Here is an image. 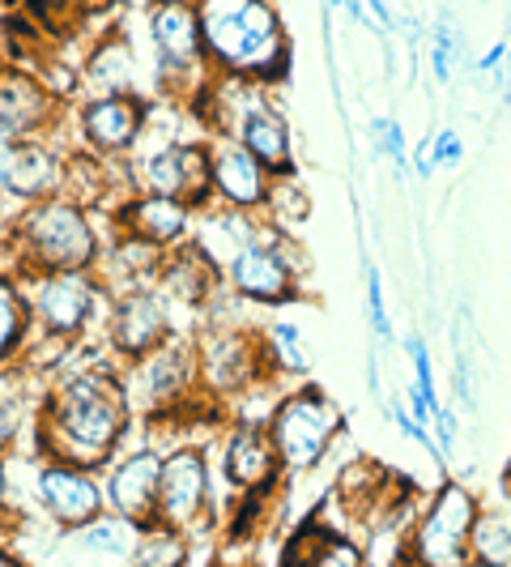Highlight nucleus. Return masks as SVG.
I'll return each instance as SVG.
<instances>
[{
	"instance_id": "a878e982",
	"label": "nucleus",
	"mask_w": 511,
	"mask_h": 567,
	"mask_svg": "<svg viewBox=\"0 0 511 567\" xmlns=\"http://www.w3.org/2000/svg\"><path fill=\"white\" fill-rule=\"evenodd\" d=\"M278 567H367V555L350 538H341L337 529L307 520L294 538L285 542Z\"/></svg>"
},
{
	"instance_id": "f8f14e48",
	"label": "nucleus",
	"mask_w": 511,
	"mask_h": 567,
	"mask_svg": "<svg viewBox=\"0 0 511 567\" xmlns=\"http://www.w3.org/2000/svg\"><path fill=\"white\" fill-rule=\"evenodd\" d=\"M145 94H90L77 107V142L98 158H128L149 128Z\"/></svg>"
},
{
	"instance_id": "9b49d317",
	"label": "nucleus",
	"mask_w": 511,
	"mask_h": 567,
	"mask_svg": "<svg viewBox=\"0 0 511 567\" xmlns=\"http://www.w3.org/2000/svg\"><path fill=\"white\" fill-rule=\"evenodd\" d=\"M107 350L115 354V368L119 363H133L149 350L175 341V320H170V303L154 290V286H142V290H124L115 295L112 308H107Z\"/></svg>"
},
{
	"instance_id": "c756f323",
	"label": "nucleus",
	"mask_w": 511,
	"mask_h": 567,
	"mask_svg": "<svg viewBox=\"0 0 511 567\" xmlns=\"http://www.w3.org/2000/svg\"><path fill=\"white\" fill-rule=\"evenodd\" d=\"M30 380L34 375L27 368L0 371V456H9L18 449V440L27 435L30 419H34L39 398L30 393Z\"/></svg>"
},
{
	"instance_id": "2f4dec72",
	"label": "nucleus",
	"mask_w": 511,
	"mask_h": 567,
	"mask_svg": "<svg viewBox=\"0 0 511 567\" xmlns=\"http://www.w3.org/2000/svg\"><path fill=\"white\" fill-rule=\"evenodd\" d=\"M264 214H269V227L290 230V235L312 218V197H307V188L299 184V175H273Z\"/></svg>"
},
{
	"instance_id": "e433bc0d",
	"label": "nucleus",
	"mask_w": 511,
	"mask_h": 567,
	"mask_svg": "<svg viewBox=\"0 0 511 567\" xmlns=\"http://www.w3.org/2000/svg\"><path fill=\"white\" fill-rule=\"evenodd\" d=\"M423 145H426V158H430V167L435 171H448L465 158V137H460L456 128H439V133Z\"/></svg>"
},
{
	"instance_id": "4468645a",
	"label": "nucleus",
	"mask_w": 511,
	"mask_h": 567,
	"mask_svg": "<svg viewBox=\"0 0 511 567\" xmlns=\"http://www.w3.org/2000/svg\"><path fill=\"white\" fill-rule=\"evenodd\" d=\"M60 99L43 73L22 64H0V145L43 137L60 128Z\"/></svg>"
},
{
	"instance_id": "c9c22d12",
	"label": "nucleus",
	"mask_w": 511,
	"mask_h": 567,
	"mask_svg": "<svg viewBox=\"0 0 511 567\" xmlns=\"http://www.w3.org/2000/svg\"><path fill=\"white\" fill-rule=\"evenodd\" d=\"M367 316L371 333L379 341H393V320H388V303H384V278H379L375 265H367Z\"/></svg>"
},
{
	"instance_id": "dca6fc26",
	"label": "nucleus",
	"mask_w": 511,
	"mask_h": 567,
	"mask_svg": "<svg viewBox=\"0 0 511 567\" xmlns=\"http://www.w3.org/2000/svg\"><path fill=\"white\" fill-rule=\"evenodd\" d=\"M34 504L56 520L64 534L82 529L85 520H94L98 512H107L103 499V478L64 465V461H39L34 465Z\"/></svg>"
},
{
	"instance_id": "aec40b11",
	"label": "nucleus",
	"mask_w": 511,
	"mask_h": 567,
	"mask_svg": "<svg viewBox=\"0 0 511 567\" xmlns=\"http://www.w3.org/2000/svg\"><path fill=\"white\" fill-rule=\"evenodd\" d=\"M222 470H227V483L239 486V495H248V491L269 495L285 478L282 456L273 449L264 423H255V419L230 423L227 440H222Z\"/></svg>"
},
{
	"instance_id": "79ce46f5",
	"label": "nucleus",
	"mask_w": 511,
	"mask_h": 567,
	"mask_svg": "<svg viewBox=\"0 0 511 567\" xmlns=\"http://www.w3.org/2000/svg\"><path fill=\"white\" fill-rule=\"evenodd\" d=\"M460 567H503V564H490V559H478V555H469Z\"/></svg>"
},
{
	"instance_id": "58836bf2",
	"label": "nucleus",
	"mask_w": 511,
	"mask_h": 567,
	"mask_svg": "<svg viewBox=\"0 0 511 567\" xmlns=\"http://www.w3.org/2000/svg\"><path fill=\"white\" fill-rule=\"evenodd\" d=\"M503 60H508V39H499V43H494V48H490V52L478 60V73H494Z\"/></svg>"
},
{
	"instance_id": "f3484780",
	"label": "nucleus",
	"mask_w": 511,
	"mask_h": 567,
	"mask_svg": "<svg viewBox=\"0 0 511 567\" xmlns=\"http://www.w3.org/2000/svg\"><path fill=\"white\" fill-rule=\"evenodd\" d=\"M222 282L234 299L255 303V308H285L294 299H303L299 278L282 265V256L273 252L264 239H252L243 248H234L222 265Z\"/></svg>"
},
{
	"instance_id": "9d476101",
	"label": "nucleus",
	"mask_w": 511,
	"mask_h": 567,
	"mask_svg": "<svg viewBox=\"0 0 511 567\" xmlns=\"http://www.w3.org/2000/svg\"><path fill=\"white\" fill-rule=\"evenodd\" d=\"M192 346H197V371L205 398L248 393L260 380H269L264 354H260V338H255L252 329L213 324V329H200Z\"/></svg>"
},
{
	"instance_id": "6ab92c4d",
	"label": "nucleus",
	"mask_w": 511,
	"mask_h": 567,
	"mask_svg": "<svg viewBox=\"0 0 511 567\" xmlns=\"http://www.w3.org/2000/svg\"><path fill=\"white\" fill-rule=\"evenodd\" d=\"M269 184H273V175L234 137H209V188H213L218 209L260 214L269 200Z\"/></svg>"
},
{
	"instance_id": "b1692460",
	"label": "nucleus",
	"mask_w": 511,
	"mask_h": 567,
	"mask_svg": "<svg viewBox=\"0 0 511 567\" xmlns=\"http://www.w3.org/2000/svg\"><path fill=\"white\" fill-rule=\"evenodd\" d=\"M163 260H167V248L115 230L112 248H103V260H98L94 274L103 278V286H107L112 295H124V290H142V286L158 282Z\"/></svg>"
},
{
	"instance_id": "4be33fe9",
	"label": "nucleus",
	"mask_w": 511,
	"mask_h": 567,
	"mask_svg": "<svg viewBox=\"0 0 511 567\" xmlns=\"http://www.w3.org/2000/svg\"><path fill=\"white\" fill-rule=\"evenodd\" d=\"M222 265L213 260V256L205 252L200 244H179V248H170L167 260H163V269H158V282L154 290L167 299L170 308L179 303V308H209L218 295H222Z\"/></svg>"
},
{
	"instance_id": "c03bdc74",
	"label": "nucleus",
	"mask_w": 511,
	"mask_h": 567,
	"mask_svg": "<svg viewBox=\"0 0 511 567\" xmlns=\"http://www.w3.org/2000/svg\"><path fill=\"white\" fill-rule=\"evenodd\" d=\"M0 200H4V197H0Z\"/></svg>"
},
{
	"instance_id": "0eeeda50",
	"label": "nucleus",
	"mask_w": 511,
	"mask_h": 567,
	"mask_svg": "<svg viewBox=\"0 0 511 567\" xmlns=\"http://www.w3.org/2000/svg\"><path fill=\"white\" fill-rule=\"evenodd\" d=\"M145 34L158 60V85L184 99H197L209 73L205 39H200L197 0H149L145 4Z\"/></svg>"
},
{
	"instance_id": "473e14b6",
	"label": "nucleus",
	"mask_w": 511,
	"mask_h": 567,
	"mask_svg": "<svg viewBox=\"0 0 511 567\" xmlns=\"http://www.w3.org/2000/svg\"><path fill=\"white\" fill-rule=\"evenodd\" d=\"M465 56V39H460V27H456L452 9H439L435 27H430V39H426V60H430V73L439 85H452L456 78V60Z\"/></svg>"
},
{
	"instance_id": "1a4fd4ad",
	"label": "nucleus",
	"mask_w": 511,
	"mask_h": 567,
	"mask_svg": "<svg viewBox=\"0 0 511 567\" xmlns=\"http://www.w3.org/2000/svg\"><path fill=\"white\" fill-rule=\"evenodd\" d=\"M213 508V470L209 456L197 444H179L163 453V474H158V508L154 525H167L179 534H192L209 525Z\"/></svg>"
},
{
	"instance_id": "423d86ee",
	"label": "nucleus",
	"mask_w": 511,
	"mask_h": 567,
	"mask_svg": "<svg viewBox=\"0 0 511 567\" xmlns=\"http://www.w3.org/2000/svg\"><path fill=\"white\" fill-rule=\"evenodd\" d=\"M22 286H27L30 320H34V338L30 341L56 346L64 354L94 329L98 308L107 299V286L94 269L39 274V278H22Z\"/></svg>"
},
{
	"instance_id": "7ed1b4c3",
	"label": "nucleus",
	"mask_w": 511,
	"mask_h": 567,
	"mask_svg": "<svg viewBox=\"0 0 511 567\" xmlns=\"http://www.w3.org/2000/svg\"><path fill=\"white\" fill-rule=\"evenodd\" d=\"M0 248H4L0 269H9L18 278L98 269V260H103V239L94 227V214L64 193L34 200V205H18V214L0 223Z\"/></svg>"
},
{
	"instance_id": "cd10ccee",
	"label": "nucleus",
	"mask_w": 511,
	"mask_h": 567,
	"mask_svg": "<svg viewBox=\"0 0 511 567\" xmlns=\"http://www.w3.org/2000/svg\"><path fill=\"white\" fill-rule=\"evenodd\" d=\"M137 534H142V525H133V520H124L115 512H98L94 520H85L82 529H73V542L90 559L124 567L128 555H133V546H137Z\"/></svg>"
},
{
	"instance_id": "7c9ffc66",
	"label": "nucleus",
	"mask_w": 511,
	"mask_h": 567,
	"mask_svg": "<svg viewBox=\"0 0 511 567\" xmlns=\"http://www.w3.org/2000/svg\"><path fill=\"white\" fill-rule=\"evenodd\" d=\"M124 567H188V534L167 525H145Z\"/></svg>"
},
{
	"instance_id": "a19ab883",
	"label": "nucleus",
	"mask_w": 511,
	"mask_h": 567,
	"mask_svg": "<svg viewBox=\"0 0 511 567\" xmlns=\"http://www.w3.org/2000/svg\"><path fill=\"white\" fill-rule=\"evenodd\" d=\"M503 107H511V43H508V60H503Z\"/></svg>"
},
{
	"instance_id": "393cba45",
	"label": "nucleus",
	"mask_w": 511,
	"mask_h": 567,
	"mask_svg": "<svg viewBox=\"0 0 511 567\" xmlns=\"http://www.w3.org/2000/svg\"><path fill=\"white\" fill-rule=\"evenodd\" d=\"M82 82L90 85V94H142L137 52L119 30H103V39H94L82 60Z\"/></svg>"
},
{
	"instance_id": "f257e3e1",
	"label": "nucleus",
	"mask_w": 511,
	"mask_h": 567,
	"mask_svg": "<svg viewBox=\"0 0 511 567\" xmlns=\"http://www.w3.org/2000/svg\"><path fill=\"white\" fill-rule=\"evenodd\" d=\"M133 431V410L119 389L115 363L60 368L56 380L39 393L27 435L34 461H64L90 474H103L115 461L124 435Z\"/></svg>"
},
{
	"instance_id": "ea45409f",
	"label": "nucleus",
	"mask_w": 511,
	"mask_h": 567,
	"mask_svg": "<svg viewBox=\"0 0 511 567\" xmlns=\"http://www.w3.org/2000/svg\"><path fill=\"white\" fill-rule=\"evenodd\" d=\"M0 567H30L27 559L13 550V542L4 538V534H0Z\"/></svg>"
},
{
	"instance_id": "412c9836",
	"label": "nucleus",
	"mask_w": 511,
	"mask_h": 567,
	"mask_svg": "<svg viewBox=\"0 0 511 567\" xmlns=\"http://www.w3.org/2000/svg\"><path fill=\"white\" fill-rule=\"evenodd\" d=\"M192 223H197V209H188L184 200L175 197H158V193H128L112 209V227L119 235H137V239H149L158 248H179L192 239Z\"/></svg>"
},
{
	"instance_id": "20e7f679",
	"label": "nucleus",
	"mask_w": 511,
	"mask_h": 567,
	"mask_svg": "<svg viewBox=\"0 0 511 567\" xmlns=\"http://www.w3.org/2000/svg\"><path fill=\"white\" fill-rule=\"evenodd\" d=\"M119 389L133 410V423H167L179 419L184 405L200 398L197 346L192 341H167L133 363H119Z\"/></svg>"
},
{
	"instance_id": "2eb2a0df",
	"label": "nucleus",
	"mask_w": 511,
	"mask_h": 567,
	"mask_svg": "<svg viewBox=\"0 0 511 567\" xmlns=\"http://www.w3.org/2000/svg\"><path fill=\"white\" fill-rule=\"evenodd\" d=\"M64 158H69V150H60L52 133L0 145V197L13 205L56 197L64 188Z\"/></svg>"
},
{
	"instance_id": "72a5a7b5",
	"label": "nucleus",
	"mask_w": 511,
	"mask_h": 567,
	"mask_svg": "<svg viewBox=\"0 0 511 567\" xmlns=\"http://www.w3.org/2000/svg\"><path fill=\"white\" fill-rule=\"evenodd\" d=\"M371 133V145H375V154L379 158H388L393 171H397V179L409 175V145H405V133H400L397 120H388V115H375L367 124Z\"/></svg>"
},
{
	"instance_id": "bb28decb",
	"label": "nucleus",
	"mask_w": 511,
	"mask_h": 567,
	"mask_svg": "<svg viewBox=\"0 0 511 567\" xmlns=\"http://www.w3.org/2000/svg\"><path fill=\"white\" fill-rule=\"evenodd\" d=\"M34 338L27 286L18 274L0 269V371L18 368L27 359V346Z\"/></svg>"
},
{
	"instance_id": "ddd939ff",
	"label": "nucleus",
	"mask_w": 511,
	"mask_h": 567,
	"mask_svg": "<svg viewBox=\"0 0 511 567\" xmlns=\"http://www.w3.org/2000/svg\"><path fill=\"white\" fill-rule=\"evenodd\" d=\"M142 193L184 200L188 209H213V188H209V142H170L158 145L154 154H145L142 167ZM133 175V179H137Z\"/></svg>"
},
{
	"instance_id": "5701e85b",
	"label": "nucleus",
	"mask_w": 511,
	"mask_h": 567,
	"mask_svg": "<svg viewBox=\"0 0 511 567\" xmlns=\"http://www.w3.org/2000/svg\"><path fill=\"white\" fill-rule=\"evenodd\" d=\"M234 142L243 145L248 154H252L260 167L269 171V175H299V158H294V137H290V124H285V115L269 103V99H260L252 103L243 120L234 124V133H230Z\"/></svg>"
},
{
	"instance_id": "39448f33",
	"label": "nucleus",
	"mask_w": 511,
	"mask_h": 567,
	"mask_svg": "<svg viewBox=\"0 0 511 567\" xmlns=\"http://www.w3.org/2000/svg\"><path fill=\"white\" fill-rule=\"evenodd\" d=\"M264 431L282 456L285 474H303V470H315L328 456V449L337 444V435L345 431V410L328 389L303 384V389H290L285 398L273 401Z\"/></svg>"
},
{
	"instance_id": "37998d69",
	"label": "nucleus",
	"mask_w": 511,
	"mask_h": 567,
	"mask_svg": "<svg viewBox=\"0 0 511 567\" xmlns=\"http://www.w3.org/2000/svg\"><path fill=\"white\" fill-rule=\"evenodd\" d=\"M324 4H328V9H333V13H337V9H341V13H345V9H350V0H324Z\"/></svg>"
},
{
	"instance_id": "c85d7f7f",
	"label": "nucleus",
	"mask_w": 511,
	"mask_h": 567,
	"mask_svg": "<svg viewBox=\"0 0 511 567\" xmlns=\"http://www.w3.org/2000/svg\"><path fill=\"white\" fill-rule=\"evenodd\" d=\"M255 338H260V354H264L269 375H294L299 380V375L312 371V341L294 320H273Z\"/></svg>"
},
{
	"instance_id": "6e6552de",
	"label": "nucleus",
	"mask_w": 511,
	"mask_h": 567,
	"mask_svg": "<svg viewBox=\"0 0 511 567\" xmlns=\"http://www.w3.org/2000/svg\"><path fill=\"white\" fill-rule=\"evenodd\" d=\"M478 495L460 483H444L423 508L414 534L405 542V567H460L473 550V525H478Z\"/></svg>"
},
{
	"instance_id": "4c0bfd02",
	"label": "nucleus",
	"mask_w": 511,
	"mask_h": 567,
	"mask_svg": "<svg viewBox=\"0 0 511 567\" xmlns=\"http://www.w3.org/2000/svg\"><path fill=\"white\" fill-rule=\"evenodd\" d=\"M13 525V478H9V456H0V534Z\"/></svg>"
},
{
	"instance_id": "a211bd4d",
	"label": "nucleus",
	"mask_w": 511,
	"mask_h": 567,
	"mask_svg": "<svg viewBox=\"0 0 511 567\" xmlns=\"http://www.w3.org/2000/svg\"><path fill=\"white\" fill-rule=\"evenodd\" d=\"M158 474H163V449H133V453H115V461L103 474V499L107 512L133 520V525H154L158 508Z\"/></svg>"
},
{
	"instance_id": "f704fd0d",
	"label": "nucleus",
	"mask_w": 511,
	"mask_h": 567,
	"mask_svg": "<svg viewBox=\"0 0 511 567\" xmlns=\"http://www.w3.org/2000/svg\"><path fill=\"white\" fill-rule=\"evenodd\" d=\"M469 550H473L478 559H490V564L511 567V525H503V520H494V516H478Z\"/></svg>"
},
{
	"instance_id": "f03ea898",
	"label": "nucleus",
	"mask_w": 511,
	"mask_h": 567,
	"mask_svg": "<svg viewBox=\"0 0 511 567\" xmlns=\"http://www.w3.org/2000/svg\"><path fill=\"white\" fill-rule=\"evenodd\" d=\"M197 18L209 73L264 90L290 78L294 52L278 0H197Z\"/></svg>"
}]
</instances>
